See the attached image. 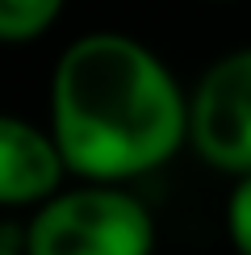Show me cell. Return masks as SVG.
<instances>
[{"instance_id":"obj_1","label":"cell","mask_w":251,"mask_h":255,"mask_svg":"<svg viewBox=\"0 0 251 255\" xmlns=\"http://www.w3.org/2000/svg\"><path fill=\"white\" fill-rule=\"evenodd\" d=\"M46 130L67 176L126 184L188 142V92L146 42L92 29L67 42L50 71Z\"/></svg>"},{"instance_id":"obj_2","label":"cell","mask_w":251,"mask_h":255,"mask_svg":"<svg viewBox=\"0 0 251 255\" xmlns=\"http://www.w3.org/2000/svg\"><path fill=\"white\" fill-rule=\"evenodd\" d=\"M25 255H151L155 218L122 184L84 180L80 188H59L21 230Z\"/></svg>"},{"instance_id":"obj_3","label":"cell","mask_w":251,"mask_h":255,"mask_svg":"<svg viewBox=\"0 0 251 255\" xmlns=\"http://www.w3.org/2000/svg\"><path fill=\"white\" fill-rule=\"evenodd\" d=\"M188 146L222 176L251 172V46L201 71L188 92Z\"/></svg>"},{"instance_id":"obj_4","label":"cell","mask_w":251,"mask_h":255,"mask_svg":"<svg viewBox=\"0 0 251 255\" xmlns=\"http://www.w3.org/2000/svg\"><path fill=\"white\" fill-rule=\"evenodd\" d=\"M63 155L50 130L0 113V209H34L63 188Z\"/></svg>"},{"instance_id":"obj_5","label":"cell","mask_w":251,"mask_h":255,"mask_svg":"<svg viewBox=\"0 0 251 255\" xmlns=\"http://www.w3.org/2000/svg\"><path fill=\"white\" fill-rule=\"evenodd\" d=\"M67 0H0V42L4 46H25L55 29Z\"/></svg>"},{"instance_id":"obj_6","label":"cell","mask_w":251,"mask_h":255,"mask_svg":"<svg viewBox=\"0 0 251 255\" xmlns=\"http://www.w3.org/2000/svg\"><path fill=\"white\" fill-rule=\"evenodd\" d=\"M226 239L235 255H251V172L235 176V188L226 197Z\"/></svg>"},{"instance_id":"obj_7","label":"cell","mask_w":251,"mask_h":255,"mask_svg":"<svg viewBox=\"0 0 251 255\" xmlns=\"http://www.w3.org/2000/svg\"><path fill=\"white\" fill-rule=\"evenodd\" d=\"M0 255H25V251H21V243L13 247V243H4V239H0Z\"/></svg>"}]
</instances>
